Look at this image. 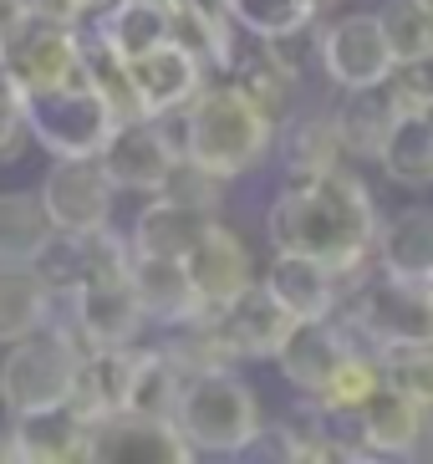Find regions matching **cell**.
I'll use <instances>...</instances> for the list:
<instances>
[{
  "mask_svg": "<svg viewBox=\"0 0 433 464\" xmlns=\"http://www.w3.org/2000/svg\"><path fill=\"white\" fill-rule=\"evenodd\" d=\"M265 235L275 250H296L342 276V286L372 260L378 205L352 169H326L312 179H285V189L265 209Z\"/></svg>",
  "mask_w": 433,
  "mask_h": 464,
  "instance_id": "cell-1",
  "label": "cell"
},
{
  "mask_svg": "<svg viewBox=\"0 0 433 464\" xmlns=\"http://www.w3.org/2000/svg\"><path fill=\"white\" fill-rule=\"evenodd\" d=\"M275 118L260 108L240 82H204L184 108V138L178 153L219 174L225 184L240 174H255L275 149Z\"/></svg>",
  "mask_w": 433,
  "mask_h": 464,
  "instance_id": "cell-2",
  "label": "cell"
},
{
  "mask_svg": "<svg viewBox=\"0 0 433 464\" xmlns=\"http://www.w3.org/2000/svg\"><path fill=\"white\" fill-rule=\"evenodd\" d=\"M174 429L184 434V444L194 454L235 459V454H245L260 439L265 419H260L255 388L235 368H204V372H189L184 388H178Z\"/></svg>",
  "mask_w": 433,
  "mask_h": 464,
  "instance_id": "cell-3",
  "label": "cell"
},
{
  "mask_svg": "<svg viewBox=\"0 0 433 464\" xmlns=\"http://www.w3.org/2000/svg\"><path fill=\"white\" fill-rule=\"evenodd\" d=\"M77 362H82V342L72 327L46 322V327L26 332V337L11 342L5 357H0V409L15 419V413H36V409L67 403Z\"/></svg>",
  "mask_w": 433,
  "mask_h": 464,
  "instance_id": "cell-4",
  "label": "cell"
},
{
  "mask_svg": "<svg viewBox=\"0 0 433 464\" xmlns=\"http://www.w3.org/2000/svg\"><path fill=\"white\" fill-rule=\"evenodd\" d=\"M21 108H26L31 143H41L52 159L97 153L102 138H108V128H112V112H108V102L87 87V72L72 77V82L21 92Z\"/></svg>",
  "mask_w": 433,
  "mask_h": 464,
  "instance_id": "cell-5",
  "label": "cell"
},
{
  "mask_svg": "<svg viewBox=\"0 0 433 464\" xmlns=\"http://www.w3.org/2000/svg\"><path fill=\"white\" fill-rule=\"evenodd\" d=\"M347 322L352 332L372 337V347L393 342H433V291L428 281H403V276L378 271L372 281H347Z\"/></svg>",
  "mask_w": 433,
  "mask_h": 464,
  "instance_id": "cell-6",
  "label": "cell"
},
{
  "mask_svg": "<svg viewBox=\"0 0 433 464\" xmlns=\"http://www.w3.org/2000/svg\"><path fill=\"white\" fill-rule=\"evenodd\" d=\"M0 77L15 92H36V87L82 77V31L26 11L11 31H0Z\"/></svg>",
  "mask_w": 433,
  "mask_h": 464,
  "instance_id": "cell-7",
  "label": "cell"
},
{
  "mask_svg": "<svg viewBox=\"0 0 433 464\" xmlns=\"http://www.w3.org/2000/svg\"><path fill=\"white\" fill-rule=\"evenodd\" d=\"M87 459L97 464H189L199 454L184 444L174 419H149V413L118 409L87 423Z\"/></svg>",
  "mask_w": 433,
  "mask_h": 464,
  "instance_id": "cell-8",
  "label": "cell"
},
{
  "mask_svg": "<svg viewBox=\"0 0 433 464\" xmlns=\"http://www.w3.org/2000/svg\"><path fill=\"white\" fill-rule=\"evenodd\" d=\"M62 301L72 306V332H77L82 347H133L143 337V327H149L128 271L92 276L77 291H67Z\"/></svg>",
  "mask_w": 433,
  "mask_h": 464,
  "instance_id": "cell-9",
  "label": "cell"
},
{
  "mask_svg": "<svg viewBox=\"0 0 433 464\" xmlns=\"http://www.w3.org/2000/svg\"><path fill=\"white\" fill-rule=\"evenodd\" d=\"M112 179L102 174L97 153H72V159H56L41 179V209L56 230H102L112 219Z\"/></svg>",
  "mask_w": 433,
  "mask_h": 464,
  "instance_id": "cell-10",
  "label": "cell"
},
{
  "mask_svg": "<svg viewBox=\"0 0 433 464\" xmlns=\"http://www.w3.org/2000/svg\"><path fill=\"white\" fill-rule=\"evenodd\" d=\"M178 159V143L168 138L163 118H128V123H112L102 149H97V164L112 179V189H133V194H159V184L168 179Z\"/></svg>",
  "mask_w": 433,
  "mask_h": 464,
  "instance_id": "cell-11",
  "label": "cell"
},
{
  "mask_svg": "<svg viewBox=\"0 0 433 464\" xmlns=\"http://www.w3.org/2000/svg\"><path fill=\"white\" fill-rule=\"evenodd\" d=\"M316 67L326 82L347 87H382L393 72V52L378 15H342L332 26H316Z\"/></svg>",
  "mask_w": 433,
  "mask_h": 464,
  "instance_id": "cell-12",
  "label": "cell"
},
{
  "mask_svg": "<svg viewBox=\"0 0 433 464\" xmlns=\"http://www.w3.org/2000/svg\"><path fill=\"white\" fill-rule=\"evenodd\" d=\"M128 77H133V97H138V108H143V118H174L209 82V67L184 42L168 36V42L149 46L143 56H133Z\"/></svg>",
  "mask_w": 433,
  "mask_h": 464,
  "instance_id": "cell-13",
  "label": "cell"
},
{
  "mask_svg": "<svg viewBox=\"0 0 433 464\" xmlns=\"http://www.w3.org/2000/svg\"><path fill=\"white\" fill-rule=\"evenodd\" d=\"M184 271H189V286H194V296L204 301V312H219L225 301H235L250 281H255V256H250V246H245L230 225L215 219V225L189 246Z\"/></svg>",
  "mask_w": 433,
  "mask_h": 464,
  "instance_id": "cell-14",
  "label": "cell"
},
{
  "mask_svg": "<svg viewBox=\"0 0 433 464\" xmlns=\"http://www.w3.org/2000/svg\"><path fill=\"white\" fill-rule=\"evenodd\" d=\"M352 423H357L362 459H413V454H423V439H428L433 419L419 403H408L403 393H393L382 382L378 393L352 413Z\"/></svg>",
  "mask_w": 433,
  "mask_h": 464,
  "instance_id": "cell-15",
  "label": "cell"
},
{
  "mask_svg": "<svg viewBox=\"0 0 433 464\" xmlns=\"http://www.w3.org/2000/svg\"><path fill=\"white\" fill-rule=\"evenodd\" d=\"M215 327H219V337L230 342L235 362H245V357H275L285 332L296 327V316L265 291V281H250L240 296L225 301L215 312Z\"/></svg>",
  "mask_w": 433,
  "mask_h": 464,
  "instance_id": "cell-16",
  "label": "cell"
},
{
  "mask_svg": "<svg viewBox=\"0 0 433 464\" xmlns=\"http://www.w3.org/2000/svg\"><path fill=\"white\" fill-rule=\"evenodd\" d=\"M260 281H265V291H271L296 322L337 316V306H342V276L332 271V266H322V260H312V256H296V250H275L271 271L260 276Z\"/></svg>",
  "mask_w": 433,
  "mask_h": 464,
  "instance_id": "cell-17",
  "label": "cell"
},
{
  "mask_svg": "<svg viewBox=\"0 0 433 464\" xmlns=\"http://www.w3.org/2000/svg\"><path fill=\"white\" fill-rule=\"evenodd\" d=\"M347 347H352V342H347V327H342L337 316H316V322H296V327L285 332V342L275 347L271 362L281 368V378L291 382L296 393L312 398Z\"/></svg>",
  "mask_w": 433,
  "mask_h": 464,
  "instance_id": "cell-18",
  "label": "cell"
},
{
  "mask_svg": "<svg viewBox=\"0 0 433 464\" xmlns=\"http://www.w3.org/2000/svg\"><path fill=\"white\" fill-rule=\"evenodd\" d=\"M215 209H199V205H184V199H168V194H153L149 205L138 209L133 219V235H128V250L133 256H168V260H184L189 246L199 240L209 225H215Z\"/></svg>",
  "mask_w": 433,
  "mask_h": 464,
  "instance_id": "cell-19",
  "label": "cell"
},
{
  "mask_svg": "<svg viewBox=\"0 0 433 464\" xmlns=\"http://www.w3.org/2000/svg\"><path fill=\"white\" fill-rule=\"evenodd\" d=\"M128 281H133V291H138L143 316H149V322H159V327H178V322L204 316V301L194 296L184 260L133 256V260H128Z\"/></svg>",
  "mask_w": 433,
  "mask_h": 464,
  "instance_id": "cell-20",
  "label": "cell"
},
{
  "mask_svg": "<svg viewBox=\"0 0 433 464\" xmlns=\"http://www.w3.org/2000/svg\"><path fill=\"white\" fill-rule=\"evenodd\" d=\"M11 439H15V459L21 464H77V459H87V419H77L67 403L36 409V413H15Z\"/></svg>",
  "mask_w": 433,
  "mask_h": 464,
  "instance_id": "cell-21",
  "label": "cell"
},
{
  "mask_svg": "<svg viewBox=\"0 0 433 464\" xmlns=\"http://www.w3.org/2000/svg\"><path fill=\"white\" fill-rule=\"evenodd\" d=\"M56 291L41 281L31 260H0V347L56 322Z\"/></svg>",
  "mask_w": 433,
  "mask_h": 464,
  "instance_id": "cell-22",
  "label": "cell"
},
{
  "mask_svg": "<svg viewBox=\"0 0 433 464\" xmlns=\"http://www.w3.org/2000/svg\"><path fill=\"white\" fill-rule=\"evenodd\" d=\"M372 260H378V271L403 276V281H433V209H398L372 240Z\"/></svg>",
  "mask_w": 433,
  "mask_h": 464,
  "instance_id": "cell-23",
  "label": "cell"
},
{
  "mask_svg": "<svg viewBox=\"0 0 433 464\" xmlns=\"http://www.w3.org/2000/svg\"><path fill=\"white\" fill-rule=\"evenodd\" d=\"M102 21H97V42L118 52L122 62H133L143 56L149 46L168 42L174 36V11H168V0H108V5H97Z\"/></svg>",
  "mask_w": 433,
  "mask_h": 464,
  "instance_id": "cell-24",
  "label": "cell"
},
{
  "mask_svg": "<svg viewBox=\"0 0 433 464\" xmlns=\"http://www.w3.org/2000/svg\"><path fill=\"white\" fill-rule=\"evenodd\" d=\"M398 108L388 87H347L342 102L332 108V123H337V138H342V153H357V159H378L382 138L393 128Z\"/></svg>",
  "mask_w": 433,
  "mask_h": 464,
  "instance_id": "cell-25",
  "label": "cell"
},
{
  "mask_svg": "<svg viewBox=\"0 0 433 464\" xmlns=\"http://www.w3.org/2000/svg\"><path fill=\"white\" fill-rule=\"evenodd\" d=\"M378 164L398 189H433V123L419 112H398L378 149Z\"/></svg>",
  "mask_w": 433,
  "mask_h": 464,
  "instance_id": "cell-26",
  "label": "cell"
},
{
  "mask_svg": "<svg viewBox=\"0 0 433 464\" xmlns=\"http://www.w3.org/2000/svg\"><path fill=\"white\" fill-rule=\"evenodd\" d=\"M178 388H184V372L174 368V357L163 347H138L128 357V393H122V409L149 413V419H174Z\"/></svg>",
  "mask_w": 433,
  "mask_h": 464,
  "instance_id": "cell-27",
  "label": "cell"
},
{
  "mask_svg": "<svg viewBox=\"0 0 433 464\" xmlns=\"http://www.w3.org/2000/svg\"><path fill=\"white\" fill-rule=\"evenodd\" d=\"M281 159H285V179H312L337 169L347 153H342V138L332 112H312V118H281Z\"/></svg>",
  "mask_w": 433,
  "mask_h": 464,
  "instance_id": "cell-28",
  "label": "cell"
},
{
  "mask_svg": "<svg viewBox=\"0 0 433 464\" xmlns=\"http://www.w3.org/2000/svg\"><path fill=\"white\" fill-rule=\"evenodd\" d=\"M378 388H382L378 353L367 357V353H357V347H347V353L337 357V368L326 372V382L312 393V409L322 413V419H352Z\"/></svg>",
  "mask_w": 433,
  "mask_h": 464,
  "instance_id": "cell-29",
  "label": "cell"
},
{
  "mask_svg": "<svg viewBox=\"0 0 433 464\" xmlns=\"http://www.w3.org/2000/svg\"><path fill=\"white\" fill-rule=\"evenodd\" d=\"M378 368L382 382L403 393L408 403H419L433 419V342H393V347H378Z\"/></svg>",
  "mask_w": 433,
  "mask_h": 464,
  "instance_id": "cell-30",
  "label": "cell"
},
{
  "mask_svg": "<svg viewBox=\"0 0 433 464\" xmlns=\"http://www.w3.org/2000/svg\"><path fill=\"white\" fill-rule=\"evenodd\" d=\"M52 230L36 194H0V260H36Z\"/></svg>",
  "mask_w": 433,
  "mask_h": 464,
  "instance_id": "cell-31",
  "label": "cell"
},
{
  "mask_svg": "<svg viewBox=\"0 0 433 464\" xmlns=\"http://www.w3.org/2000/svg\"><path fill=\"white\" fill-rule=\"evenodd\" d=\"M378 26L388 36L393 67H403V62H428L433 56V15L423 11V0H388L378 11Z\"/></svg>",
  "mask_w": 433,
  "mask_h": 464,
  "instance_id": "cell-32",
  "label": "cell"
},
{
  "mask_svg": "<svg viewBox=\"0 0 433 464\" xmlns=\"http://www.w3.org/2000/svg\"><path fill=\"white\" fill-rule=\"evenodd\" d=\"M322 0H230V21L250 36H285V31L316 26Z\"/></svg>",
  "mask_w": 433,
  "mask_h": 464,
  "instance_id": "cell-33",
  "label": "cell"
},
{
  "mask_svg": "<svg viewBox=\"0 0 433 464\" xmlns=\"http://www.w3.org/2000/svg\"><path fill=\"white\" fill-rule=\"evenodd\" d=\"M159 194H168V199H184V205H199V209H215V215H219V199H225V179L209 174L204 164H194L189 153H178L174 169H168V179L159 184Z\"/></svg>",
  "mask_w": 433,
  "mask_h": 464,
  "instance_id": "cell-34",
  "label": "cell"
},
{
  "mask_svg": "<svg viewBox=\"0 0 433 464\" xmlns=\"http://www.w3.org/2000/svg\"><path fill=\"white\" fill-rule=\"evenodd\" d=\"M31 143V128H26V108H21V92H15L5 77H0V169L15 164Z\"/></svg>",
  "mask_w": 433,
  "mask_h": 464,
  "instance_id": "cell-35",
  "label": "cell"
},
{
  "mask_svg": "<svg viewBox=\"0 0 433 464\" xmlns=\"http://www.w3.org/2000/svg\"><path fill=\"white\" fill-rule=\"evenodd\" d=\"M26 11L46 15V21H62V26H82L87 5H82V0H26Z\"/></svg>",
  "mask_w": 433,
  "mask_h": 464,
  "instance_id": "cell-36",
  "label": "cell"
},
{
  "mask_svg": "<svg viewBox=\"0 0 433 464\" xmlns=\"http://www.w3.org/2000/svg\"><path fill=\"white\" fill-rule=\"evenodd\" d=\"M26 15V0H0V31H11Z\"/></svg>",
  "mask_w": 433,
  "mask_h": 464,
  "instance_id": "cell-37",
  "label": "cell"
},
{
  "mask_svg": "<svg viewBox=\"0 0 433 464\" xmlns=\"http://www.w3.org/2000/svg\"><path fill=\"white\" fill-rule=\"evenodd\" d=\"M0 459H5V464H21V459H15V439H11V429H0Z\"/></svg>",
  "mask_w": 433,
  "mask_h": 464,
  "instance_id": "cell-38",
  "label": "cell"
},
{
  "mask_svg": "<svg viewBox=\"0 0 433 464\" xmlns=\"http://www.w3.org/2000/svg\"><path fill=\"white\" fill-rule=\"evenodd\" d=\"M419 118H428V123H433V97H428V108H423V112H419Z\"/></svg>",
  "mask_w": 433,
  "mask_h": 464,
  "instance_id": "cell-39",
  "label": "cell"
},
{
  "mask_svg": "<svg viewBox=\"0 0 433 464\" xmlns=\"http://www.w3.org/2000/svg\"><path fill=\"white\" fill-rule=\"evenodd\" d=\"M82 5H87V11H97V5H108V0H82Z\"/></svg>",
  "mask_w": 433,
  "mask_h": 464,
  "instance_id": "cell-40",
  "label": "cell"
},
{
  "mask_svg": "<svg viewBox=\"0 0 433 464\" xmlns=\"http://www.w3.org/2000/svg\"><path fill=\"white\" fill-rule=\"evenodd\" d=\"M423 11H428V15H433V0H423Z\"/></svg>",
  "mask_w": 433,
  "mask_h": 464,
  "instance_id": "cell-41",
  "label": "cell"
},
{
  "mask_svg": "<svg viewBox=\"0 0 433 464\" xmlns=\"http://www.w3.org/2000/svg\"><path fill=\"white\" fill-rule=\"evenodd\" d=\"M428 291H433V281H428Z\"/></svg>",
  "mask_w": 433,
  "mask_h": 464,
  "instance_id": "cell-42",
  "label": "cell"
}]
</instances>
